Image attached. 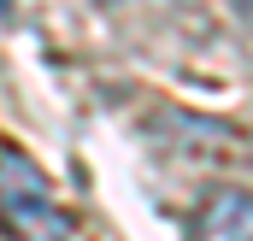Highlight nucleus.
<instances>
[{"instance_id": "obj_1", "label": "nucleus", "mask_w": 253, "mask_h": 241, "mask_svg": "<svg viewBox=\"0 0 253 241\" xmlns=\"http://www.w3.org/2000/svg\"><path fill=\"white\" fill-rule=\"evenodd\" d=\"M0 236L6 241H71V212L53 200L47 177L18 147H0Z\"/></svg>"}, {"instance_id": "obj_2", "label": "nucleus", "mask_w": 253, "mask_h": 241, "mask_svg": "<svg viewBox=\"0 0 253 241\" xmlns=\"http://www.w3.org/2000/svg\"><path fill=\"white\" fill-rule=\"evenodd\" d=\"M183 236L189 241H253V188H236V182L206 188L194 200Z\"/></svg>"}, {"instance_id": "obj_3", "label": "nucleus", "mask_w": 253, "mask_h": 241, "mask_svg": "<svg viewBox=\"0 0 253 241\" xmlns=\"http://www.w3.org/2000/svg\"><path fill=\"white\" fill-rule=\"evenodd\" d=\"M0 18H12V0H0Z\"/></svg>"}, {"instance_id": "obj_4", "label": "nucleus", "mask_w": 253, "mask_h": 241, "mask_svg": "<svg viewBox=\"0 0 253 241\" xmlns=\"http://www.w3.org/2000/svg\"><path fill=\"white\" fill-rule=\"evenodd\" d=\"M100 6H112V0H100Z\"/></svg>"}]
</instances>
